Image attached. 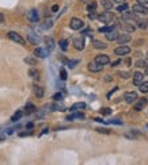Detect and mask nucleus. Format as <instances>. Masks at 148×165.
I'll list each match as a JSON object with an SVG mask.
<instances>
[{
	"label": "nucleus",
	"instance_id": "1",
	"mask_svg": "<svg viewBox=\"0 0 148 165\" xmlns=\"http://www.w3.org/2000/svg\"><path fill=\"white\" fill-rule=\"evenodd\" d=\"M98 20L102 23H110V22H114V20H116V16H114L113 12L106 10V11L102 12V14L98 15Z\"/></svg>",
	"mask_w": 148,
	"mask_h": 165
},
{
	"label": "nucleus",
	"instance_id": "2",
	"mask_svg": "<svg viewBox=\"0 0 148 165\" xmlns=\"http://www.w3.org/2000/svg\"><path fill=\"white\" fill-rule=\"evenodd\" d=\"M7 35H8V38H10L12 42H16V43H19V45H24V43H26L22 37H20L18 32H15V31H10Z\"/></svg>",
	"mask_w": 148,
	"mask_h": 165
},
{
	"label": "nucleus",
	"instance_id": "3",
	"mask_svg": "<svg viewBox=\"0 0 148 165\" xmlns=\"http://www.w3.org/2000/svg\"><path fill=\"white\" fill-rule=\"evenodd\" d=\"M129 53H130V49L129 46H125V45H121V46L114 49V54L117 56H128Z\"/></svg>",
	"mask_w": 148,
	"mask_h": 165
},
{
	"label": "nucleus",
	"instance_id": "4",
	"mask_svg": "<svg viewBox=\"0 0 148 165\" xmlns=\"http://www.w3.org/2000/svg\"><path fill=\"white\" fill-rule=\"evenodd\" d=\"M27 41L33 45H38L41 42V38H40V35L35 34L34 31H29L27 32Z\"/></svg>",
	"mask_w": 148,
	"mask_h": 165
},
{
	"label": "nucleus",
	"instance_id": "5",
	"mask_svg": "<svg viewBox=\"0 0 148 165\" xmlns=\"http://www.w3.org/2000/svg\"><path fill=\"white\" fill-rule=\"evenodd\" d=\"M69 26H71L72 30H80L83 27V20L79 18H72L71 22H69Z\"/></svg>",
	"mask_w": 148,
	"mask_h": 165
},
{
	"label": "nucleus",
	"instance_id": "6",
	"mask_svg": "<svg viewBox=\"0 0 148 165\" xmlns=\"http://www.w3.org/2000/svg\"><path fill=\"white\" fill-rule=\"evenodd\" d=\"M34 56L38 57V58H46L49 56V50L45 48H37L34 50Z\"/></svg>",
	"mask_w": 148,
	"mask_h": 165
},
{
	"label": "nucleus",
	"instance_id": "7",
	"mask_svg": "<svg viewBox=\"0 0 148 165\" xmlns=\"http://www.w3.org/2000/svg\"><path fill=\"white\" fill-rule=\"evenodd\" d=\"M139 16L136 12H130V11H124L122 12V20H137Z\"/></svg>",
	"mask_w": 148,
	"mask_h": 165
},
{
	"label": "nucleus",
	"instance_id": "8",
	"mask_svg": "<svg viewBox=\"0 0 148 165\" xmlns=\"http://www.w3.org/2000/svg\"><path fill=\"white\" fill-rule=\"evenodd\" d=\"M130 39H132V37H130L129 32H126V34H121V35H118L116 41H117V42L120 43V45H125V43L130 42Z\"/></svg>",
	"mask_w": 148,
	"mask_h": 165
},
{
	"label": "nucleus",
	"instance_id": "9",
	"mask_svg": "<svg viewBox=\"0 0 148 165\" xmlns=\"http://www.w3.org/2000/svg\"><path fill=\"white\" fill-rule=\"evenodd\" d=\"M133 12H136V14H143V15H147L148 14V8L147 6H143V4H135L133 6Z\"/></svg>",
	"mask_w": 148,
	"mask_h": 165
},
{
	"label": "nucleus",
	"instance_id": "10",
	"mask_svg": "<svg viewBox=\"0 0 148 165\" xmlns=\"http://www.w3.org/2000/svg\"><path fill=\"white\" fill-rule=\"evenodd\" d=\"M27 18H29V20H30V22H33V23L38 22V20H40L38 11H37V10H30V11L27 12Z\"/></svg>",
	"mask_w": 148,
	"mask_h": 165
},
{
	"label": "nucleus",
	"instance_id": "11",
	"mask_svg": "<svg viewBox=\"0 0 148 165\" xmlns=\"http://www.w3.org/2000/svg\"><path fill=\"white\" fill-rule=\"evenodd\" d=\"M103 67L105 65H102V64H98V62H90L88 64V71L90 72H101L102 69H103Z\"/></svg>",
	"mask_w": 148,
	"mask_h": 165
},
{
	"label": "nucleus",
	"instance_id": "12",
	"mask_svg": "<svg viewBox=\"0 0 148 165\" xmlns=\"http://www.w3.org/2000/svg\"><path fill=\"white\" fill-rule=\"evenodd\" d=\"M147 99L145 98H140L139 100L136 102V104H135V110L136 111H141L144 107H147Z\"/></svg>",
	"mask_w": 148,
	"mask_h": 165
},
{
	"label": "nucleus",
	"instance_id": "13",
	"mask_svg": "<svg viewBox=\"0 0 148 165\" xmlns=\"http://www.w3.org/2000/svg\"><path fill=\"white\" fill-rule=\"evenodd\" d=\"M143 79H144V75L141 72H135L133 73V84L135 85H140L143 82Z\"/></svg>",
	"mask_w": 148,
	"mask_h": 165
},
{
	"label": "nucleus",
	"instance_id": "14",
	"mask_svg": "<svg viewBox=\"0 0 148 165\" xmlns=\"http://www.w3.org/2000/svg\"><path fill=\"white\" fill-rule=\"evenodd\" d=\"M95 62L102 64V65H106V64L110 62V58H109V57L106 56V54H99V56L95 57Z\"/></svg>",
	"mask_w": 148,
	"mask_h": 165
},
{
	"label": "nucleus",
	"instance_id": "15",
	"mask_svg": "<svg viewBox=\"0 0 148 165\" xmlns=\"http://www.w3.org/2000/svg\"><path fill=\"white\" fill-rule=\"evenodd\" d=\"M45 45H46V49L49 52H52L55 49V41H53L52 37H45Z\"/></svg>",
	"mask_w": 148,
	"mask_h": 165
},
{
	"label": "nucleus",
	"instance_id": "16",
	"mask_svg": "<svg viewBox=\"0 0 148 165\" xmlns=\"http://www.w3.org/2000/svg\"><path fill=\"white\" fill-rule=\"evenodd\" d=\"M137 99V93L136 92H126L125 93V102L126 103H133Z\"/></svg>",
	"mask_w": 148,
	"mask_h": 165
},
{
	"label": "nucleus",
	"instance_id": "17",
	"mask_svg": "<svg viewBox=\"0 0 148 165\" xmlns=\"http://www.w3.org/2000/svg\"><path fill=\"white\" fill-rule=\"evenodd\" d=\"M73 46H75V49H77V50H83L84 49V39L83 38H76L75 41H73Z\"/></svg>",
	"mask_w": 148,
	"mask_h": 165
},
{
	"label": "nucleus",
	"instance_id": "18",
	"mask_svg": "<svg viewBox=\"0 0 148 165\" xmlns=\"http://www.w3.org/2000/svg\"><path fill=\"white\" fill-rule=\"evenodd\" d=\"M118 35H120V34H118V32L113 28V30H110L109 32H106V39H108V41H116Z\"/></svg>",
	"mask_w": 148,
	"mask_h": 165
},
{
	"label": "nucleus",
	"instance_id": "19",
	"mask_svg": "<svg viewBox=\"0 0 148 165\" xmlns=\"http://www.w3.org/2000/svg\"><path fill=\"white\" fill-rule=\"evenodd\" d=\"M136 23H137V27L143 28V30H145V28L148 27V19H140V18H139L136 20Z\"/></svg>",
	"mask_w": 148,
	"mask_h": 165
},
{
	"label": "nucleus",
	"instance_id": "20",
	"mask_svg": "<svg viewBox=\"0 0 148 165\" xmlns=\"http://www.w3.org/2000/svg\"><path fill=\"white\" fill-rule=\"evenodd\" d=\"M92 46L95 48V49H106V48H108V45L103 43V42H101V41H98V39H94L92 41Z\"/></svg>",
	"mask_w": 148,
	"mask_h": 165
},
{
	"label": "nucleus",
	"instance_id": "21",
	"mask_svg": "<svg viewBox=\"0 0 148 165\" xmlns=\"http://www.w3.org/2000/svg\"><path fill=\"white\" fill-rule=\"evenodd\" d=\"M86 103H83V102H80V103H75L72 107H71V111H77V110H84L86 108Z\"/></svg>",
	"mask_w": 148,
	"mask_h": 165
},
{
	"label": "nucleus",
	"instance_id": "22",
	"mask_svg": "<svg viewBox=\"0 0 148 165\" xmlns=\"http://www.w3.org/2000/svg\"><path fill=\"white\" fill-rule=\"evenodd\" d=\"M34 92L37 95V98H44V93H45V91L42 87H40V85H34Z\"/></svg>",
	"mask_w": 148,
	"mask_h": 165
},
{
	"label": "nucleus",
	"instance_id": "23",
	"mask_svg": "<svg viewBox=\"0 0 148 165\" xmlns=\"http://www.w3.org/2000/svg\"><path fill=\"white\" fill-rule=\"evenodd\" d=\"M24 112H26V114H33V112H35V106L33 104V103H27L26 107H24Z\"/></svg>",
	"mask_w": 148,
	"mask_h": 165
},
{
	"label": "nucleus",
	"instance_id": "24",
	"mask_svg": "<svg viewBox=\"0 0 148 165\" xmlns=\"http://www.w3.org/2000/svg\"><path fill=\"white\" fill-rule=\"evenodd\" d=\"M101 4L103 7V10H112V7H113V3L110 0H101Z\"/></svg>",
	"mask_w": 148,
	"mask_h": 165
},
{
	"label": "nucleus",
	"instance_id": "25",
	"mask_svg": "<svg viewBox=\"0 0 148 165\" xmlns=\"http://www.w3.org/2000/svg\"><path fill=\"white\" fill-rule=\"evenodd\" d=\"M22 115H23V112H22V111H20V110H19V111H16V112H15L14 115H12L11 121H12V122H18L19 119L22 118Z\"/></svg>",
	"mask_w": 148,
	"mask_h": 165
},
{
	"label": "nucleus",
	"instance_id": "26",
	"mask_svg": "<svg viewBox=\"0 0 148 165\" xmlns=\"http://www.w3.org/2000/svg\"><path fill=\"white\" fill-rule=\"evenodd\" d=\"M97 10V3L95 2H88L87 3V11L88 12H94Z\"/></svg>",
	"mask_w": 148,
	"mask_h": 165
},
{
	"label": "nucleus",
	"instance_id": "27",
	"mask_svg": "<svg viewBox=\"0 0 148 165\" xmlns=\"http://www.w3.org/2000/svg\"><path fill=\"white\" fill-rule=\"evenodd\" d=\"M122 28H124L125 31H128V32L135 31V26H133V24H130V23H124V24H122Z\"/></svg>",
	"mask_w": 148,
	"mask_h": 165
},
{
	"label": "nucleus",
	"instance_id": "28",
	"mask_svg": "<svg viewBox=\"0 0 148 165\" xmlns=\"http://www.w3.org/2000/svg\"><path fill=\"white\" fill-rule=\"evenodd\" d=\"M52 26H53V20H52V19H46V20H45V22L42 23V26H41V27L46 30V28H50Z\"/></svg>",
	"mask_w": 148,
	"mask_h": 165
},
{
	"label": "nucleus",
	"instance_id": "29",
	"mask_svg": "<svg viewBox=\"0 0 148 165\" xmlns=\"http://www.w3.org/2000/svg\"><path fill=\"white\" fill-rule=\"evenodd\" d=\"M139 89H140L143 93H147V92H148V81H147V82H144V81H143L141 84L139 85Z\"/></svg>",
	"mask_w": 148,
	"mask_h": 165
},
{
	"label": "nucleus",
	"instance_id": "30",
	"mask_svg": "<svg viewBox=\"0 0 148 165\" xmlns=\"http://www.w3.org/2000/svg\"><path fill=\"white\" fill-rule=\"evenodd\" d=\"M50 110L52 111H64L65 107L64 106H60V104H56V103H55V104L50 106Z\"/></svg>",
	"mask_w": 148,
	"mask_h": 165
},
{
	"label": "nucleus",
	"instance_id": "31",
	"mask_svg": "<svg viewBox=\"0 0 148 165\" xmlns=\"http://www.w3.org/2000/svg\"><path fill=\"white\" fill-rule=\"evenodd\" d=\"M59 45H60V48H61V50H67V48H68V41L67 39H61L60 42H59Z\"/></svg>",
	"mask_w": 148,
	"mask_h": 165
},
{
	"label": "nucleus",
	"instance_id": "32",
	"mask_svg": "<svg viewBox=\"0 0 148 165\" xmlns=\"http://www.w3.org/2000/svg\"><path fill=\"white\" fill-rule=\"evenodd\" d=\"M126 10H128V4H126V3H121L120 6L117 7V11H120V12H124Z\"/></svg>",
	"mask_w": 148,
	"mask_h": 165
},
{
	"label": "nucleus",
	"instance_id": "33",
	"mask_svg": "<svg viewBox=\"0 0 148 165\" xmlns=\"http://www.w3.org/2000/svg\"><path fill=\"white\" fill-rule=\"evenodd\" d=\"M147 64H148V62H147V61H144V60H137V61H136V67H137V68H145Z\"/></svg>",
	"mask_w": 148,
	"mask_h": 165
},
{
	"label": "nucleus",
	"instance_id": "34",
	"mask_svg": "<svg viewBox=\"0 0 148 165\" xmlns=\"http://www.w3.org/2000/svg\"><path fill=\"white\" fill-rule=\"evenodd\" d=\"M79 64V60H71V61H68V68H75L76 65Z\"/></svg>",
	"mask_w": 148,
	"mask_h": 165
},
{
	"label": "nucleus",
	"instance_id": "35",
	"mask_svg": "<svg viewBox=\"0 0 148 165\" xmlns=\"http://www.w3.org/2000/svg\"><path fill=\"white\" fill-rule=\"evenodd\" d=\"M24 62L29 64V65H35L37 61L34 58H31V57H26V58H24Z\"/></svg>",
	"mask_w": 148,
	"mask_h": 165
},
{
	"label": "nucleus",
	"instance_id": "36",
	"mask_svg": "<svg viewBox=\"0 0 148 165\" xmlns=\"http://www.w3.org/2000/svg\"><path fill=\"white\" fill-rule=\"evenodd\" d=\"M29 75H30V77L38 79V71H35V69H30V71H29Z\"/></svg>",
	"mask_w": 148,
	"mask_h": 165
},
{
	"label": "nucleus",
	"instance_id": "37",
	"mask_svg": "<svg viewBox=\"0 0 148 165\" xmlns=\"http://www.w3.org/2000/svg\"><path fill=\"white\" fill-rule=\"evenodd\" d=\"M136 135H139V133H136V131H132V133H126V134H125V137L132 139V138H136Z\"/></svg>",
	"mask_w": 148,
	"mask_h": 165
},
{
	"label": "nucleus",
	"instance_id": "38",
	"mask_svg": "<svg viewBox=\"0 0 148 165\" xmlns=\"http://www.w3.org/2000/svg\"><path fill=\"white\" fill-rule=\"evenodd\" d=\"M60 77H61V80H67V71L65 69H61L60 71Z\"/></svg>",
	"mask_w": 148,
	"mask_h": 165
},
{
	"label": "nucleus",
	"instance_id": "39",
	"mask_svg": "<svg viewBox=\"0 0 148 165\" xmlns=\"http://www.w3.org/2000/svg\"><path fill=\"white\" fill-rule=\"evenodd\" d=\"M72 117H73V119H75V118H77V119H84L86 118L84 114H82V112H76V114H73Z\"/></svg>",
	"mask_w": 148,
	"mask_h": 165
},
{
	"label": "nucleus",
	"instance_id": "40",
	"mask_svg": "<svg viewBox=\"0 0 148 165\" xmlns=\"http://www.w3.org/2000/svg\"><path fill=\"white\" fill-rule=\"evenodd\" d=\"M101 114L102 115H110V114H112V110H110V108H102Z\"/></svg>",
	"mask_w": 148,
	"mask_h": 165
},
{
	"label": "nucleus",
	"instance_id": "41",
	"mask_svg": "<svg viewBox=\"0 0 148 165\" xmlns=\"http://www.w3.org/2000/svg\"><path fill=\"white\" fill-rule=\"evenodd\" d=\"M53 99H55V100H63V95L60 92H57V93L53 95Z\"/></svg>",
	"mask_w": 148,
	"mask_h": 165
},
{
	"label": "nucleus",
	"instance_id": "42",
	"mask_svg": "<svg viewBox=\"0 0 148 165\" xmlns=\"http://www.w3.org/2000/svg\"><path fill=\"white\" fill-rule=\"evenodd\" d=\"M110 30H113V27H101L99 32H105V34H106V32H109Z\"/></svg>",
	"mask_w": 148,
	"mask_h": 165
},
{
	"label": "nucleus",
	"instance_id": "43",
	"mask_svg": "<svg viewBox=\"0 0 148 165\" xmlns=\"http://www.w3.org/2000/svg\"><path fill=\"white\" fill-rule=\"evenodd\" d=\"M109 123H113V125H122V122L118 121V119H110Z\"/></svg>",
	"mask_w": 148,
	"mask_h": 165
},
{
	"label": "nucleus",
	"instance_id": "44",
	"mask_svg": "<svg viewBox=\"0 0 148 165\" xmlns=\"http://www.w3.org/2000/svg\"><path fill=\"white\" fill-rule=\"evenodd\" d=\"M120 76H121V79H128L130 75H129L128 72H120Z\"/></svg>",
	"mask_w": 148,
	"mask_h": 165
},
{
	"label": "nucleus",
	"instance_id": "45",
	"mask_svg": "<svg viewBox=\"0 0 148 165\" xmlns=\"http://www.w3.org/2000/svg\"><path fill=\"white\" fill-rule=\"evenodd\" d=\"M98 133H103V134H110V130H106V129H97Z\"/></svg>",
	"mask_w": 148,
	"mask_h": 165
},
{
	"label": "nucleus",
	"instance_id": "46",
	"mask_svg": "<svg viewBox=\"0 0 148 165\" xmlns=\"http://www.w3.org/2000/svg\"><path fill=\"white\" fill-rule=\"evenodd\" d=\"M139 4H143V6H147L148 4V0H137Z\"/></svg>",
	"mask_w": 148,
	"mask_h": 165
},
{
	"label": "nucleus",
	"instance_id": "47",
	"mask_svg": "<svg viewBox=\"0 0 148 165\" xmlns=\"http://www.w3.org/2000/svg\"><path fill=\"white\" fill-rule=\"evenodd\" d=\"M120 64H121V60H117V61H114V62L112 64V67H118Z\"/></svg>",
	"mask_w": 148,
	"mask_h": 165
},
{
	"label": "nucleus",
	"instance_id": "48",
	"mask_svg": "<svg viewBox=\"0 0 148 165\" xmlns=\"http://www.w3.org/2000/svg\"><path fill=\"white\" fill-rule=\"evenodd\" d=\"M33 127H34V123H27L26 125V129H29V130H31Z\"/></svg>",
	"mask_w": 148,
	"mask_h": 165
},
{
	"label": "nucleus",
	"instance_id": "49",
	"mask_svg": "<svg viewBox=\"0 0 148 165\" xmlns=\"http://www.w3.org/2000/svg\"><path fill=\"white\" fill-rule=\"evenodd\" d=\"M52 11L53 12H57V11H59V6H57V4H56V6H53L52 7Z\"/></svg>",
	"mask_w": 148,
	"mask_h": 165
},
{
	"label": "nucleus",
	"instance_id": "50",
	"mask_svg": "<svg viewBox=\"0 0 148 165\" xmlns=\"http://www.w3.org/2000/svg\"><path fill=\"white\" fill-rule=\"evenodd\" d=\"M88 18L90 19H94V18H97V15L94 14V12H90V15H88Z\"/></svg>",
	"mask_w": 148,
	"mask_h": 165
},
{
	"label": "nucleus",
	"instance_id": "51",
	"mask_svg": "<svg viewBox=\"0 0 148 165\" xmlns=\"http://www.w3.org/2000/svg\"><path fill=\"white\" fill-rule=\"evenodd\" d=\"M130 62H132V61H130V58H126V60H125V64H126V65H132Z\"/></svg>",
	"mask_w": 148,
	"mask_h": 165
},
{
	"label": "nucleus",
	"instance_id": "52",
	"mask_svg": "<svg viewBox=\"0 0 148 165\" xmlns=\"http://www.w3.org/2000/svg\"><path fill=\"white\" fill-rule=\"evenodd\" d=\"M116 3H118V4H121V3H125V0H114Z\"/></svg>",
	"mask_w": 148,
	"mask_h": 165
},
{
	"label": "nucleus",
	"instance_id": "53",
	"mask_svg": "<svg viewBox=\"0 0 148 165\" xmlns=\"http://www.w3.org/2000/svg\"><path fill=\"white\" fill-rule=\"evenodd\" d=\"M3 20H4V16H3L2 14H0V22H3Z\"/></svg>",
	"mask_w": 148,
	"mask_h": 165
},
{
	"label": "nucleus",
	"instance_id": "54",
	"mask_svg": "<svg viewBox=\"0 0 148 165\" xmlns=\"http://www.w3.org/2000/svg\"><path fill=\"white\" fill-rule=\"evenodd\" d=\"M145 75H148V64L145 65Z\"/></svg>",
	"mask_w": 148,
	"mask_h": 165
},
{
	"label": "nucleus",
	"instance_id": "55",
	"mask_svg": "<svg viewBox=\"0 0 148 165\" xmlns=\"http://www.w3.org/2000/svg\"><path fill=\"white\" fill-rule=\"evenodd\" d=\"M82 2H83V3H88L90 0H82Z\"/></svg>",
	"mask_w": 148,
	"mask_h": 165
},
{
	"label": "nucleus",
	"instance_id": "56",
	"mask_svg": "<svg viewBox=\"0 0 148 165\" xmlns=\"http://www.w3.org/2000/svg\"><path fill=\"white\" fill-rule=\"evenodd\" d=\"M0 141H2V138H0Z\"/></svg>",
	"mask_w": 148,
	"mask_h": 165
},
{
	"label": "nucleus",
	"instance_id": "57",
	"mask_svg": "<svg viewBox=\"0 0 148 165\" xmlns=\"http://www.w3.org/2000/svg\"><path fill=\"white\" fill-rule=\"evenodd\" d=\"M147 56H148V53H147Z\"/></svg>",
	"mask_w": 148,
	"mask_h": 165
}]
</instances>
